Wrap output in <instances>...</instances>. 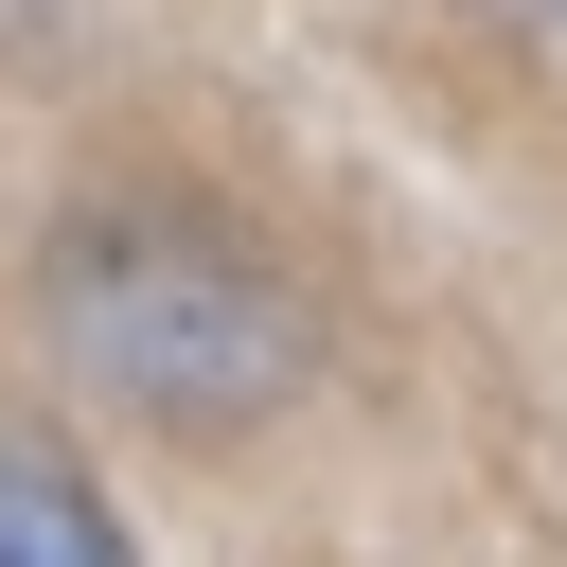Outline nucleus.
I'll list each match as a JSON object with an SVG mask.
<instances>
[{"label":"nucleus","instance_id":"nucleus-1","mask_svg":"<svg viewBox=\"0 0 567 567\" xmlns=\"http://www.w3.org/2000/svg\"><path fill=\"white\" fill-rule=\"evenodd\" d=\"M53 354L106 372L124 408H177V425H248L284 372H301V301L195 230V213H89L53 248Z\"/></svg>","mask_w":567,"mask_h":567},{"label":"nucleus","instance_id":"nucleus-3","mask_svg":"<svg viewBox=\"0 0 567 567\" xmlns=\"http://www.w3.org/2000/svg\"><path fill=\"white\" fill-rule=\"evenodd\" d=\"M532 18H567V0H532Z\"/></svg>","mask_w":567,"mask_h":567},{"label":"nucleus","instance_id":"nucleus-2","mask_svg":"<svg viewBox=\"0 0 567 567\" xmlns=\"http://www.w3.org/2000/svg\"><path fill=\"white\" fill-rule=\"evenodd\" d=\"M0 567H142L106 478L53 443V425H0Z\"/></svg>","mask_w":567,"mask_h":567}]
</instances>
